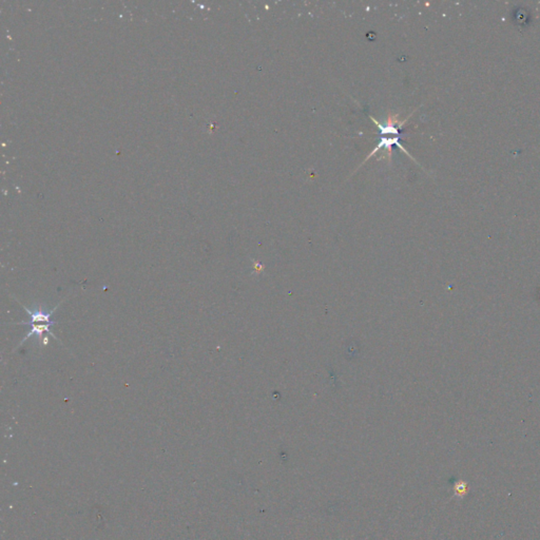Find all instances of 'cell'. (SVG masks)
I'll return each mask as SVG.
<instances>
[{"mask_svg": "<svg viewBox=\"0 0 540 540\" xmlns=\"http://www.w3.org/2000/svg\"><path fill=\"white\" fill-rule=\"evenodd\" d=\"M59 306V304H57V306L52 309L51 311H45L44 309H42L41 307H38V308H33V309H29L27 306H23V309H25V311H27V313L29 314L31 320L29 322H19L18 324H25V325H33V324H40V323H46V324H52V325H55V324L58 322L56 320H53L52 319V316L53 314L55 313L56 308Z\"/></svg>", "mask_w": 540, "mask_h": 540, "instance_id": "6da1fadb", "label": "cell"}, {"mask_svg": "<svg viewBox=\"0 0 540 540\" xmlns=\"http://www.w3.org/2000/svg\"><path fill=\"white\" fill-rule=\"evenodd\" d=\"M455 488H456V490H457V494L460 495V496L464 495V494L466 493V492H467V489H469V488H467V484L464 483V482L459 483V484H458L457 486H456Z\"/></svg>", "mask_w": 540, "mask_h": 540, "instance_id": "7a4b0ae2", "label": "cell"}]
</instances>
